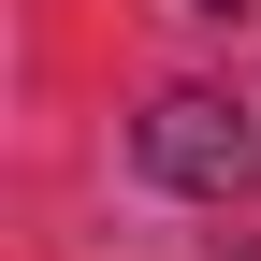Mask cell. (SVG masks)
I'll list each match as a JSON object with an SVG mask.
<instances>
[{
    "label": "cell",
    "instance_id": "cell-2",
    "mask_svg": "<svg viewBox=\"0 0 261 261\" xmlns=\"http://www.w3.org/2000/svg\"><path fill=\"white\" fill-rule=\"evenodd\" d=\"M203 15H247V0H203Z\"/></svg>",
    "mask_w": 261,
    "mask_h": 261
},
{
    "label": "cell",
    "instance_id": "cell-1",
    "mask_svg": "<svg viewBox=\"0 0 261 261\" xmlns=\"http://www.w3.org/2000/svg\"><path fill=\"white\" fill-rule=\"evenodd\" d=\"M130 160H145L160 189H189V203H247V174H261V130L218 102V87H160V102L130 116Z\"/></svg>",
    "mask_w": 261,
    "mask_h": 261
}]
</instances>
